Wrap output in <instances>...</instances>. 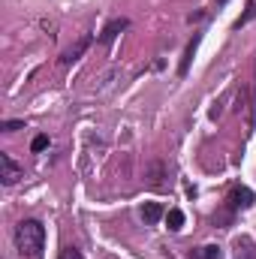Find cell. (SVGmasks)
Masks as SVG:
<instances>
[{
    "label": "cell",
    "mask_w": 256,
    "mask_h": 259,
    "mask_svg": "<svg viewBox=\"0 0 256 259\" xmlns=\"http://www.w3.org/2000/svg\"><path fill=\"white\" fill-rule=\"evenodd\" d=\"M15 247L24 259H39L46 250V226L33 217L21 220L15 226Z\"/></svg>",
    "instance_id": "obj_1"
},
{
    "label": "cell",
    "mask_w": 256,
    "mask_h": 259,
    "mask_svg": "<svg viewBox=\"0 0 256 259\" xmlns=\"http://www.w3.org/2000/svg\"><path fill=\"white\" fill-rule=\"evenodd\" d=\"M256 202V193L250 187H241V184H235L229 193H226V205H229V211H244V208H250Z\"/></svg>",
    "instance_id": "obj_2"
},
{
    "label": "cell",
    "mask_w": 256,
    "mask_h": 259,
    "mask_svg": "<svg viewBox=\"0 0 256 259\" xmlns=\"http://www.w3.org/2000/svg\"><path fill=\"white\" fill-rule=\"evenodd\" d=\"M18 178H21V166H18L9 154H0V181H3L6 187H12Z\"/></svg>",
    "instance_id": "obj_3"
},
{
    "label": "cell",
    "mask_w": 256,
    "mask_h": 259,
    "mask_svg": "<svg viewBox=\"0 0 256 259\" xmlns=\"http://www.w3.org/2000/svg\"><path fill=\"white\" fill-rule=\"evenodd\" d=\"M127 27H130V18H112V21L103 27V33H100V42H103V46L115 42V39H118V36H121Z\"/></svg>",
    "instance_id": "obj_4"
},
{
    "label": "cell",
    "mask_w": 256,
    "mask_h": 259,
    "mask_svg": "<svg viewBox=\"0 0 256 259\" xmlns=\"http://www.w3.org/2000/svg\"><path fill=\"white\" fill-rule=\"evenodd\" d=\"M145 178H148V184H151L154 190H160V187H163V178H166V163H160V160H154V163L148 166V172H145Z\"/></svg>",
    "instance_id": "obj_5"
},
{
    "label": "cell",
    "mask_w": 256,
    "mask_h": 259,
    "mask_svg": "<svg viewBox=\"0 0 256 259\" xmlns=\"http://www.w3.org/2000/svg\"><path fill=\"white\" fill-rule=\"evenodd\" d=\"M88 46H91V36H81L75 46H69L64 55H61V64H72V61H78V58L88 52Z\"/></svg>",
    "instance_id": "obj_6"
},
{
    "label": "cell",
    "mask_w": 256,
    "mask_h": 259,
    "mask_svg": "<svg viewBox=\"0 0 256 259\" xmlns=\"http://www.w3.org/2000/svg\"><path fill=\"white\" fill-rule=\"evenodd\" d=\"M235 259H256V241L253 238H247V235L235 238Z\"/></svg>",
    "instance_id": "obj_7"
},
{
    "label": "cell",
    "mask_w": 256,
    "mask_h": 259,
    "mask_svg": "<svg viewBox=\"0 0 256 259\" xmlns=\"http://www.w3.org/2000/svg\"><path fill=\"white\" fill-rule=\"evenodd\" d=\"M166 211H163V205L160 202H145L142 205V220L148 223V226H154V223H160V217H163Z\"/></svg>",
    "instance_id": "obj_8"
},
{
    "label": "cell",
    "mask_w": 256,
    "mask_h": 259,
    "mask_svg": "<svg viewBox=\"0 0 256 259\" xmlns=\"http://www.w3.org/2000/svg\"><path fill=\"white\" fill-rule=\"evenodd\" d=\"M190 259H220V247H217V244L196 247V250H190Z\"/></svg>",
    "instance_id": "obj_9"
},
{
    "label": "cell",
    "mask_w": 256,
    "mask_h": 259,
    "mask_svg": "<svg viewBox=\"0 0 256 259\" xmlns=\"http://www.w3.org/2000/svg\"><path fill=\"white\" fill-rule=\"evenodd\" d=\"M166 223H169L172 232H178V229L184 226V211H181V208H169V211H166Z\"/></svg>",
    "instance_id": "obj_10"
},
{
    "label": "cell",
    "mask_w": 256,
    "mask_h": 259,
    "mask_svg": "<svg viewBox=\"0 0 256 259\" xmlns=\"http://www.w3.org/2000/svg\"><path fill=\"white\" fill-rule=\"evenodd\" d=\"M196 42H199V39H193L190 46H187V52H184V58H181V64H178V75H181V78L190 72V61H193V55H196Z\"/></svg>",
    "instance_id": "obj_11"
},
{
    "label": "cell",
    "mask_w": 256,
    "mask_h": 259,
    "mask_svg": "<svg viewBox=\"0 0 256 259\" xmlns=\"http://www.w3.org/2000/svg\"><path fill=\"white\" fill-rule=\"evenodd\" d=\"M253 15H256V3H253V0H247V12H244V15H241L238 21H235V27H244V24H247V21H250Z\"/></svg>",
    "instance_id": "obj_12"
},
{
    "label": "cell",
    "mask_w": 256,
    "mask_h": 259,
    "mask_svg": "<svg viewBox=\"0 0 256 259\" xmlns=\"http://www.w3.org/2000/svg\"><path fill=\"white\" fill-rule=\"evenodd\" d=\"M46 148H49V136H36V139L30 142V151H33V154H39V151H46Z\"/></svg>",
    "instance_id": "obj_13"
},
{
    "label": "cell",
    "mask_w": 256,
    "mask_h": 259,
    "mask_svg": "<svg viewBox=\"0 0 256 259\" xmlns=\"http://www.w3.org/2000/svg\"><path fill=\"white\" fill-rule=\"evenodd\" d=\"M58 259H84V256H81V250H78V247H64Z\"/></svg>",
    "instance_id": "obj_14"
},
{
    "label": "cell",
    "mask_w": 256,
    "mask_h": 259,
    "mask_svg": "<svg viewBox=\"0 0 256 259\" xmlns=\"http://www.w3.org/2000/svg\"><path fill=\"white\" fill-rule=\"evenodd\" d=\"M0 130H3V133H15V130H24V121H3V124H0Z\"/></svg>",
    "instance_id": "obj_15"
}]
</instances>
